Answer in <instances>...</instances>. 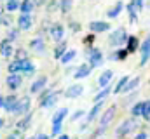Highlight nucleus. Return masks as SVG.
Wrapping results in <instances>:
<instances>
[{"label":"nucleus","mask_w":150,"mask_h":139,"mask_svg":"<svg viewBox=\"0 0 150 139\" xmlns=\"http://www.w3.org/2000/svg\"><path fill=\"white\" fill-rule=\"evenodd\" d=\"M134 139H147V134H145V132H140V134H138Z\"/></svg>","instance_id":"44"},{"label":"nucleus","mask_w":150,"mask_h":139,"mask_svg":"<svg viewBox=\"0 0 150 139\" xmlns=\"http://www.w3.org/2000/svg\"><path fill=\"white\" fill-rule=\"evenodd\" d=\"M127 82H129V77H122V78L119 80V84H117V87L113 89V92H115V94H119V92H122V89L126 87V84H127Z\"/></svg>","instance_id":"28"},{"label":"nucleus","mask_w":150,"mask_h":139,"mask_svg":"<svg viewBox=\"0 0 150 139\" xmlns=\"http://www.w3.org/2000/svg\"><path fill=\"white\" fill-rule=\"evenodd\" d=\"M149 59H150V37H147L142 44V61H140V65L145 66L149 63Z\"/></svg>","instance_id":"4"},{"label":"nucleus","mask_w":150,"mask_h":139,"mask_svg":"<svg viewBox=\"0 0 150 139\" xmlns=\"http://www.w3.org/2000/svg\"><path fill=\"white\" fill-rule=\"evenodd\" d=\"M113 115H115V106H110V108L105 111V115L101 117V127H107V124H110V122H112Z\"/></svg>","instance_id":"13"},{"label":"nucleus","mask_w":150,"mask_h":139,"mask_svg":"<svg viewBox=\"0 0 150 139\" xmlns=\"http://www.w3.org/2000/svg\"><path fill=\"white\" fill-rule=\"evenodd\" d=\"M9 71H11V73H18V71H21V59L12 61V63L9 65Z\"/></svg>","instance_id":"30"},{"label":"nucleus","mask_w":150,"mask_h":139,"mask_svg":"<svg viewBox=\"0 0 150 139\" xmlns=\"http://www.w3.org/2000/svg\"><path fill=\"white\" fill-rule=\"evenodd\" d=\"M63 35H65V28H63L61 25H54V26L51 28V37H52L56 42H59V40L63 38Z\"/></svg>","instance_id":"12"},{"label":"nucleus","mask_w":150,"mask_h":139,"mask_svg":"<svg viewBox=\"0 0 150 139\" xmlns=\"http://www.w3.org/2000/svg\"><path fill=\"white\" fill-rule=\"evenodd\" d=\"M21 71H25L26 75H32L33 71H35V66H33V63L26 58V59H21Z\"/></svg>","instance_id":"18"},{"label":"nucleus","mask_w":150,"mask_h":139,"mask_svg":"<svg viewBox=\"0 0 150 139\" xmlns=\"http://www.w3.org/2000/svg\"><path fill=\"white\" fill-rule=\"evenodd\" d=\"M21 82H23V78H21L18 73H11V75L7 77V87L12 89V91H16V89L21 85Z\"/></svg>","instance_id":"8"},{"label":"nucleus","mask_w":150,"mask_h":139,"mask_svg":"<svg viewBox=\"0 0 150 139\" xmlns=\"http://www.w3.org/2000/svg\"><path fill=\"white\" fill-rule=\"evenodd\" d=\"M82 92H84V87H82L80 84H75V85L68 87V89L65 91V96H67V98H70V99H75V98H79Z\"/></svg>","instance_id":"6"},{"label":"nucleus","mask_w":150,"mask_h":139,"mask_svg":"<svg viewBox=\"0 0 150 139\" xmlns=\"http://www.w3.org/2000/svg\"><path fill=\"white\" fill-rule=\"evenodd\" d=\"M75 56H77V52H75V51H68V52H65V54H63V58H61V63H65V65H67V63H70Z\"/></svg>","instance_id":"31"},{"label":"nucleus","mask_w":150,"mask_h":139,"mask_svg":"<svg viewBox=\"0 0 150 139\" xmlns=\"http://www.w3.org/2000/svg\"><path fill=\"white\" fill-rule=\"evenodd\" d=\"M126 40H127V33H126V30H124V28H119V30H115V32L110 35L108 44L113 45V47H117V45H122Z\"/></svg>","instance_id":"2"},{"label":"nucleus","mask_w":150,"mask_h":139,"mask_svg":"<svg viewBox=\"0 0 150 139\" xmlns=\"http://www.w3.org/2000/svg\"><path fill=\"white\" fill-rule=\"evenodd\" d=\"M70 28H72L74 32H79V30H80V26H79L77 23H72V25H70Z\"/></svg>","instance_id":"43"},{"label":"nucleus","mask_w":150,"mask_h":139,"mask_svg":"<svg viewBox=\"0 0 150 139\" xmlns=\"http://www.w3.org/2000/svg\"><path fill=\"white\" fill-rule=\"evenodd\" d=\"M12 52H14V49H12V45H11V40H9V38L4 40V42L0 44V54H2L4 58H11Z\"/></svg>","instance_id":"10"},{"label":"nucleus","mask_w":150,"mask_h":139,"mask_svg":"<svg viewBox=\"0 0 150 139\" xmlns=\"http://www.w3.org/2000/svg\"><path fill=\"white\" fill-rule=\"evenodd\" d=\"M93 38H94V37H93V35H89V37H87L84 42H86V44H91V42H93Z\"/></svg>","instance_id":"47"},{"label":"nucleus","mask_w":150,"mask_h":139,"mask_svg":"<svg viewBox=\"0 0 150 139\" xmlns=\"http://www.w3.org/2000/svg\"><path fill=\"white\" fill-rule=\"evenodd\" d=\"M136 127H138V124H136V120H134V118H129V120L122 122V125L117 129V138H124V136H127V134H129V132H133Z\"/></svg>","instance_id":"1"},{"label":"nucleus","mask_w":150,"mask_h":139,"mask_svg":"<svg viewBox=\"0 0 150 139\" xmlns=\"http://www.w3.org/2000/svg\"><path fill=\"white\" fill-rule=\"evenodd\" d=\"M30 122H32V115H28L25 120H21V122L18 124V129H19V131H25V129L28 127V124H30Z\"/></svg>","instance_id":"35"},{"label":"nucleus","mask_w":150,"mask_h":139,"mask_svg":"<svg viewBox=\"0 0 150 139\" xmlns=\"http://www.w3.org/2000/svg\"><path fill=\"white\" fill-rule=\"evenodd\" d=\"M82 115H84L82 111H77V113H75L74 117H72V120H75V118H79V117H82Z\"/></svg>","instance_id":"45"},{"label":"nucleus","mask_w":150,"mask_h":139,"mask_svg":"<svg viewBox=\"0 0 150 139\" xmlns=\"http://www.w3.org/2000/svg\"><path fill=\"white\" fill-rule=\"evenodd\" d=\"M61 124H52V134L56 136V134H59V131H61Z\"/></svg>","instance_id":"39"},{"label":"nucleus","mask_w":150,"mask_h":139,"mask_svg":"<svg viewBox=\"0 0 150 139\" xmlns=\"http://www.w3.org/2000/svg\"><path fill=\"white\" fill-rule=\"evenodd\" d=\"M72 4H74V0H59V9H61V12H63V14L70 12Z\"/></svg>","instance_id":"27"},{"label":"nucleus","mask_w":150,"mask_h":139,"mask_svg":"<svg viewBox=\"0 0 150 139\" xmlns=\"http://www.w3.org/2000/svg\"><path fill=\"white\" fill-rule=\"evenodd\" d=\"M28 110H30V98H23V99H19V101H18L16 108H14V113L23 115V113H26Z\"/></svg>","instance_id":"9"},{"label":"nucleus","mask_w":150,"mask_h":139,"mask_svg":"<svg viewBox=\"0 0 150 139\" xmlns=\"http://www.w3.org/2000/svg\"><path fill=\"white\" fill-rule=\"evenodd\" d=\"M16 37H18V30H12V32H9V40H11V42H12Z\"/></svg>","instance_id":"40"},{"label":"nucleus","mask_w":150,"mask_h":139,"mask_svg":"<svg viewBox=\"0 0 150 139\" xmlns=\"http://www.w3.org/2000/svg\"><path fill=\"white\" fill-rule=\"evenodd\" d=\"M110 94V87H103V91L100 92V94H96L94 96V103H100V101H103L107 96Z\"/></svg>","instance_id":"29"},{"label":"nucleus","mask_w":150,"mask_h":139,"mask_svg":"<svg viewBox=\"0 0 150 139\" xmlns=\"http://www.w3.org/2000/svg\"><path fill=\"white\" fill-rule=\"evenodd\" d=\"M0 14H2V7H0Z\"/></svg>","instance_id":"53"},{"label":"nucleus","mask_w":150,"mask_h":139,"mask_svg":"<svg viewBox=\"0 0 150 139\" xmlns=\"http://www.w3.org/2000/svg\"><path fill=\"white\" fill-rule=\"evenodd\" d=\"M33 7H35L33 0H23V2H21V5H19V11H21L23 14H30Z\"/></svg>","instance_id":"19"},{"label":"nucleus","mask_w":150,"mask_h":139,"mask_svg":"<svg viewBox=\"0 0 150 139\" xmlns=\"http://www.w3.org/2000/svg\"><path fill=\"white\" fill-rule=\"evenodd\" d=\"M65 52H67V42H61V44L54 49V58H56V59H61Z\"/></svg>","instance_id":"25"},{"label":"nucleus","mask_w":150,"mask_h":139,"mask_svg":"<svg viewBox=\"0 0 150 139\" xmlns=\"http://www.w3.org/2000/svg\"><path fill=\"white\" fill-rule=\"evenodd\" d=\"M136 49H138V38L136 37H127V51L129 52H136Z\"/></svg>","instance_id":"24"},{"label":"nucleus","mask_w":150,"mask_h":139,"mask_svg":"<svg viewBox=\"0 0 150 139\" xmlns=\"http://www.w3.org/2000/svg\"><path fill=\"white\" fill-rule=\"evenodd\" d=\"M4 99H5V98H2V96H0V108L4 106Z\"/></svg>","instance_id":"49"},{"label":"nucleus","mask_w":150,"mask_h":139,"mask_svg":"<svg viewBox=\"0 0 150 139\" xmlns=\"http://www.w3.org/2000/svg\"><path fill=\"white\" fill-rule=\"evenodd\" d=\"M33 139H47V136H45V134H37Z\"/></svg>","instance_id":"46"},{"label":"nucleus","mask_w":150,"mask_h":139,"mask_svg":"<svg viewBox=\"0 0 150 139\" xmlns=\"http://www.w3.org/2000/svg\"><path fill=\"white\" fill-rule=\"evenodd\" d=\"M91 70H93V66H91V65H80V68L75 71L74 77H75V78H86V77L91 73Z\"/></svg>","instance_id":"15"},{"label":"nucleus","mask_w":150,"mask_h":139,"mask_svg":"<svg viewBox=\"0 0 150 139\" xmlns=\"http://www.w3.org/2000/svg\"><path fill=\"white\" fill-rule=\"evenodd\" d=\"M59 139H70L68 136H59Z\"/></svg>","instance_id":"50"},{"label":"nucleus","mask_w":150,"mask_h":139,"mask_svg":"<svg viewBox=\"0 0 150 139\" xmlns=\"http://www.w3.org/2000/svg\"><path fill=\"white\" fill-rule=\"evenodd\" d=\"M16 59H26V52H25L23 49H19V51L16 52Z\"/></svg>","instance_id":"38"},{"label":"nucleus","mask_w":150,"mask_h":139,"mask_svg":"<svg viewBox=\"0 0 150 139\" xmlns=\"http://www.w3.org/2000/svg\"><path fill=\"white\" fill-rule=\"evenodd\" d=\"M127 54H129V51H127V49H120V51H117L115 54L110 56V59H113V61H122V59H126V58H127Z\"/></svg>","instance_id":"23"},{"label":"nucleus","mask_w":150,"mask_h":139,"mask_svg":"<svg viewBox=\"0 0 150 139\" xmlns=\"http://www.w3.org/2000/svg\"><path fill=\"white\" fill-rule=\"evenodd\" d=\"M7 139H16V138H14V136H9V138H7Z\"/></svg>","instance_id":"52"},{"label":"nucleus","mask_w":150,"mask_h":139,"mask_svg":"<svg viewBox=\"0 0 150 139\" xmlns=\"http://www.w3.org/2000/svg\"><path fill=\"white\" fill-rule=\"evenodd\" d=\"M136 11H138V7H136L133 2H131V4L127 5V12H129V21H131L133 25L138 21V14H136Z\"/></svg>","instance_id":"20"},{"label":"nucleus","mask_w":150,"mask_h":139,"mask_svg":"<svg viewBox=\"0 0 150 139\" xmlns=\"http://www.w3.org/2000/svg\"><path fill=\"white\" fill-rule=\"evenodd\" d=\"M142 117H143V118H147V120H150V101H145V104H143V113H142Z\"/></svg>","instance_id":"36"},{"label":"nucleus","mask_w":150,"mask_h":139,"mask_svg":"<svg viewBox=\"0 0 150 139\" xmlns=\"http://www.w3.org/2000/svg\"><path fill=\"white\" fill-rule=\"evenodd\" d=\"M45 84H47V78H45V77H38L37 80L33 82V85L30 87V91H32V92H38V91H42V89L45 87Z\"/></svg>","instance_id":"16"},{"label":"nucleus","mask_w":150,"mask_h":139,"mask_svg":"<svg viewBox=\"0 0 150 139\" xmlns=\"http://www.w3.org/2000/svg\"><path fill=\"white\" fill-rule=\"evenodd\" d=\"M113 77V71L112 70H105L103 73H101V77H100V80H98V84H100V87H107L108 84H110V80H112Z\"/></svg>","instance_id":"11"},{"label":"nucleus","mask_w":150,"mask_h":139,"mask_svg":"<svg viewBox=\"0 0 150 139\" xmlns=\"http://www.w3.org/2000/svg\"><path fill=\"white\" fill-rule=\"evenodd\" d=\"M30 47H32L33 51H37V52H42V51L45 49V44H44L42 38H35V40L30 42Z\"/></svg>","instance_id":"22"},{"label":"nucleus","mask_w":150,"mask_h":139,"mask_svg":"<svg viewBox=\"0 0 150 139\" xmlns=\"http://www.w3.org/2000/svg\"><path fill=\"white\" fill-rule=\"evenodd\" d=\"M89 28H91L93 33H103V32L110 30V23H105V21H93V23L89 25Z\"/></svg>","instance_id":"5"},{"label":"nucleus","mask_w":150,"mask_h":139,"mask_svg":"<svg viewBox=\"0 0 150 139\" xmlns=\"http://www.w3.org/2000/svg\"><path fill=\"white\" fill-rule=\"evenodd\" d=\"M44 2H45V0H33V4H35V5H42Z\"/></svg>","instance_id":"48"},{"label":"nucleus","mask_w":150,"mask_h":139,"mask_svg":"<svg viewBox=\"0 0 150 139\" xmlns=\"http://www.w3.org/2000/svg\"><path fill=\"white\" fill-rule=\"evenodd\" d=\"M19 2L18 0H7V5H5V9L9 11V12H12V11H16V9H19Z\"/></svg>","instance_id":"34"},{"label":"nucleus","mask_w":150,"mask_h":139,"mask_svg":"<svg viewBox=\"0 0 150 139\" xmlns=\"http://www.w3.org/2000/svg\"><path fill=\"white\" fill-rule=\"evenodd\" d=\"M16 104H18V98H16V96H9V98L4 99V108H5V111H12V113H14Z\"/></svg>","instance_id":"14"},{"label":"nucleus","mask_w":150,"mask_h":139,"mask_svg":"<svg viewBox=\"0 0 150 139\" xmlns=\"http://www.w3.org/2000/svg\"><path fill=\"white\" fill-rule=\"evenodd\" d=\"M0 127H4V120L2 118H0Z\"/></svg>","instance_id":"51"},{"label":"nucleus","mask_w":150,"mask_h":139,"mask_svg":"<svg viewBox=\"0 0 150 139\" xmlns=\"http://www.w3.org/2000/svg\"><path fill=\"white\" fill-rule=\"evenodd\" d=\"M143 104H145V103H136L134 106H133L131 113H133L134 117H142V113H143Z\"/></svg>","instance_id":"33"},{"label":"nucleus","mask_w":150,"mask_h":139,"mask_svg":"<svg viewBox=\"0 0 150 139\" xmlns=\"http://www.w3.org/2000/svg\"><path fill=\"white\" fill-rule=\"evenodd\" d=\"M0 23H2V25H9V23H11V19H9V18H4V16H2V18H0Z\"/></svg>","instance_id":"42"},{"label":"nucleus","mask_w":150,"mask_h":139,"mask_svg":"<svg viewBox=\"0 0 150 139\" xmlns=\"http://www.w3.org/2000/svg\"><path fill=\"white\" fill-rule=\"evenodd\" d=\"M101 106H103V103H101V101H100V103H96V104H94V108H93V110H91V113L87 115V120H93V118H94V117L98 115V111L101 110Z\"/></svg>","instance_id":"32"},{"label":"nucleus","mask_w":150,"mask_h":139,"mask_svg":"<svg viewBox=\"0 0 150 139\" xmlns=\"http://www.w3.org/2000/svg\"><path fill=\"white\" fill-rule=\"evenodd\" d=\"M56 9H58V2H56V0H51V2L47 4V11H49V12H54Z\"/></svg>","instance_id":"37"},{"label":"nucleus","mask_w":150,"mask_h":139,"mask_svg":"<svg viewBox=\"0 0 150 139\" xmlns=\"http://www.w3.org/2000/svg\"><path fill=\"white\" fill-rule=\"evenodd\" d=\"M138 84H140V78H138V77H136V78H129V82L126 84V87L122 89V92H129V91H133Z\"/></svg>","instance_id":"26"},{"label":"nucleus","mask_w":150,"mask_h":139,"mask_svg":"<svg viewBox=\"0 0 150 139\" xmlns=\"http://www.w3.org/2000/svg\"><path fill=\"white\" fill-rule=\"evenodd\" d=\"M133 4H134L138 9H142V7H143V0H133Z\"/></svg>","instance_id":"41"},{"label":"nucleus","mask_w":150,"mask_h":139,"mask_svg":"<svg viewBox=\"0 0 150 139\" xmlns=\"http://www.w3.org/2000/svg\"><path fill=\"white\" fill-rule=\"evenodd\" d=\"M103 63V54H101V51L100 49H91V52H89V65L93 66V68H96V66H100Z\"/></svg>","instance_id":"3"},{"label":"nucleus","mask_w":150,"mask_h":139,"mask_svg":"<svg viewBox=\"0 0 150 139\" xmlns=\"http://www.w3.org/2000/svg\"><path fill=\"white\" fill-rule=\"evenodd\" d=\"M18 28L19 30H30L32 28V16L30 14H21L18 18Z\"/></svg>","instance_id":"7"},{"label":"nucleus","mask_w":150,"mask_h":139,"mask_svg":"<svg viewBox=\"0 0 150 139\" xmlns=\"http://www.w3.org/2000/svg\"><path fill=\"white\" fill-rule=\"evenodd\" d=\"M67 115H68V110H67V108H61L59 111L54 113V117H52V124H61L63 118H65Z\"/></svg>","instance_id":"21"},{"label":"nucleus","mask_w":150,"mask_h":139,"mask_svg":"<svg viewBox=\"0 0 150 139\" xmlns=\"http://www.w3.org/2000/svg\"><path fill=\"white\" fill-rule=\"evenodd\" d=\"M122 9H124V4H122V2H117V4L113 5L112 9H110V11L107 12V16H108L110 19H113V18H117V16H119V14L122 12Z\"/></svg>","instance_id":"17"}]
</instances>
